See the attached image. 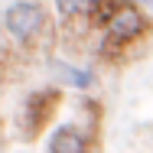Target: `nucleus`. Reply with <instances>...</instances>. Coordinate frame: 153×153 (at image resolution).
Masks as SVG:
<instances>
[{"label": "nucleus", "mask_w": 153, "mask_h": 153, "mask_svg": "<svg viewBox=\"0 0 153 153\" xmlns=\"http://www.w3.org/2000/svg\"><path fill=\"white\" fill-rule=\"evenodd\" d=\"M153 30V20L134 3V0H121L111 13V20L101 30V56L108 62H121L127 49L140 46Z\"/></svg>", "instance_id": "1"}, {"label": "nucleus", "mask_w": 153, "mask_h": 153, "mask_svg": "<svg viewBox=\"0 0 153 153\" xmlns=\"http://www.w3.org/2000/svg\"><path fill=\"white\" fill-rule=\"evenodd\" d=\"M46 7L39 0H13L3 16H0V26L3 36L16 46V49H33L39 42V36L46 33Z\"/></svg>", "instance_id": "2"}, {"label": "nucleus", "mask_w": 153, "mask_h": 153, "mask_svg": "<svg viewBox=\"0 0 153 153\" xmlns=\"http://www.w3.org/2000/svg\"><path fill=\"white\" fill-rule=\"evenodd\" d=\"M59 98H62L59 88H42V91H33L23 101V108H20V130L26 134V140H36L46 130V124L52 121V114L59 108Z\"/></svg>", "instance_id": "3"}, {"label": "nucleus", "mask_w": 153, "mask_h": 153, "mask_svg": "<svg viewBox=\"0 0 153 153\" xmlns=\"http://www.w3.org/2000/svg\"><path fill=\"white\" fill-rule=\"evenodd\" d=\"M49 153H94V140L78 124H59L49 134Z\"/></svg>", "instance_id": "4"}, {"label": "nucleus", "mask_w": 153, "mask_h": 153, "mask_svg": "<svg viewBox=\"0 0 153 153\" xmlns=\"http://www.w3.org/2000/svg\"><path fill=\"white\" fill-rule=\"evenodd\" d=\"M52 7H56V16H59L62 26H75L88 16L91 0H52Z\"/></svg>", "instance_id": "5"}, {"label": "nucleus", "mask_w": 153, "mask_h": 153, "mask_svg": "<svg viewBox=\"0 0 153 153\" xmlns=\"http://www.w3.org/2000/svg\"><path fill=\"white\" fill-rule=\"evenodd\" d=\"M56 68H59V78L75 91H88V88L98 85L94 72H88V68H78V65H56Z\"/></svg>", "instance_id": "6"}, {"label": "nucleus", "mask_w": 153, "mask_h": 153, "mask_svg": "<svg viewBox=\"0 0 153 153\" xmlns=\"http://www.w3.org/2000/svg\"><path fill=\"white\" fill-rule=\"evenodd\" d=\"M134 3H137V7H140V10H143V13L153 20V0H134Z\"/></svg>", "instance_id": "7"}]
</instances>
